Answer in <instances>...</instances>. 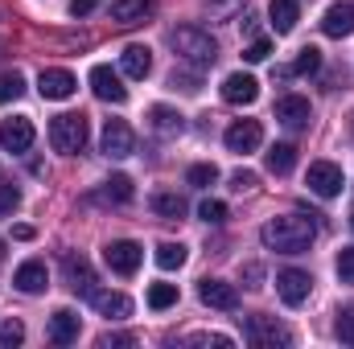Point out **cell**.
Returning a JSON list of instances; mask_svg holds the SVG:
<instances>
[{
	"label": "cell",
	"instance_id": "6da1fadb",
	"mask_svg": "<svg viewBox=\"0 0 354 349\" xmlns=\"http://www.w3.org/2000/svg\"><path fill=\"white\" fill-rule=\"evenodd\" d=\"M313 218H317V214H309V218H301V214L272 218L264 230H260V239H264L268 251H276V255H301V251H309L313 239H317Z\"/></svg>",
	"mask_w": 354,
	"mask_h": 349
},
{
	"label": "cell",
	"instance_id": "7a4b0ae2",
	"mask_svg": "<svg viewBox=\"0 0 354 349\" xmlns=\"http://www.w3.org/2000/svg\"><path fill=\"white\" fill-rule=\"evenodd\" d=\"M169 46H174V54L181 62H189V66H210L214 58H218V41L210 37V33H202V29H194V25H181L169 33Z\"/></svg>",
	"mask_w": 354,
	"mask_h": 349
},
{
	"label": "cell",
	"instance_id": "3957f363",
	"mask_svg": "<svg viewBox=\"0 0 354 349\" xmlns=\"http://www.w3.org/2000/svg\"><path fill=\"white\" fill-rule=\"evenodd\" d=\"M50 144H54V152H62V157H79L83 148H87V115L79 111H66V115H58L54 123H50Z\"/></svg>",
	"mask_w": 354,
	"mask_h": 349
},
{
	"label": "cell",
	"instance_id": "277c9868",
	"mask_svg": "<svg viewBox=\"0 0 354 349\" xmlns=\"http://www.w3.org/2000/svg\"><path fill=\"white\" fill-rule=\"evenodd\" d=\"M99 148H103V157L124 161V157L136 152V136H132V128L124 119H107L103 123V136H99Z\"/></svg>",
	"mask_w": 354,
	"mask_h": 349
},
{
	"label": "cell",
	"instance_id": "5b68a950",
	"mask_svg": "<svg viewBox=\"0 0 354 349\" xmlns=\"http://www.w3.org/2000/svg\"><path fill=\"white\" fill-rule=\"evenodd\" d=\"M305 185H309L317 197H338V193L346 189V177H342V169H338L334 161H313L309 173H305Z\"/></svg>",
	"mask_w": 354,
	"mask_h": 349
},
{
	"label": "cell",
	"instance_id": "8992f818",
	"mask_svg": "<svg viewBox=\"0 0 354 349\" xmlns=\"http://www.w3.org/2000/svg\"><path fill=\"white\" fill-rule=\"evenodd\" d=\"M103 259H107V267H111L115 275H136V271H140V259H145V251H140L132 239H115V243L103 247Z\"/></svg>",
	"mask_w": 354,
	"mask_h": 349
},
{
	"label": "cell",
	"instance_id": "52a82bcc",
	"mask_svg": "<svg viewBox=\"0 0 354 349\" xmlns=\"http://www.w3.org/2000/svg\"><path fill=\"white\" fill-rule=\"evenodd\" d=\"M276 292H280V300H284L288 308H297V304H305V300H309V292H313V275H309V271L288 267V271H280V275H276Z\"/></svg>",
	"mask_w": 354,
	"mask_h": 349
},
{
	"label": "cell",
	"instance_id": "ba28073f",
	"mask_svg": "<svg viewBox=\"0 0 354 349\" xmlns=\"http://www.w3.org/2000/svg\"><path fill=\"white\" fill-rule=\"evenodd\" d=\"M260 144H264L260 119H235V123L227 128V148H231V152H256Z\"/></svg>",
	"mask_w": 354,
	"mask_h": 349
},
{
	"label": "cell",
	"instance_id": "9c48e42d",
	"mask_svg": "<svg viewBox=\"0 0 354 349\" xmlns=\"http://www.w3.org/2000/svg\"><path fill=\"white\" fill-rule=\"evenodd\" d=\"M198 300H202L206 308H218V312L239 308V292H235V283H223V279H202Z\"/></svg>",
	"mask_w": 354,
	"mask_h": 349
},
{
	"label": "cell",
	"instance_id": "30bf717a",
	"mask_svg": "<svg viewBox=\"0 0 354 349\" xmlns=\"http://www.w3.org/2000/svg\"><path fill=\"white\" fill-rule=\"evenodd\" d=\"M75 74L71 70H58V66H50V70H41L37 74V90H41V99H54V103H62V99H71L75 94Z\"/></svg>",
	"mask_w": 354,
	"mask_h": 349
},
{
	"label": "cell",
	"instance_id": "8fae6325",
	"mask_svg": "<svg viewBox=\"0 0 354 349\" xmlns=\"http://www.w3.org/2000/svg\"><path fill=\"white\" fill-rule=\"evenodd\" d=\"M62 275H66V288L71 292H79V296H95V271H91V263L83 255H66L62 259Z\"/></svg>",
	"mask_w": 354,
	"mask_h": 349
},
{
	"label": "cell",
	"instance_id": "7c38bea8",
	"mask_svg": "<svg viewBox=\"0 0 354 349\" xmlns=\"http://www.w3.org/2000/svg\"><path fill=\"white\" fill-rule=\"evenodd\" d=\"M0 144H4L8 152H29V148H33V123H29L25 115L4 119V123H0Z\"/></svg>",
	"mask_w": 354,
	"mask_h": 349
},
{
	"label": "cell",
	"instance_id": "4fadbf2b",
	"mask_svg": "<svg viewBox=\"0 0 354 349\" xmlns=\"http://www.w3.org/2000/svg\"><path fill=\"white\" fill-rule=\"evenodd\" d=\"M91 90H95L103 103H115V107L128 99V87L120 83V74H115L111 66H95V70H91Z\"/></svg>",
	"mask_w": 354,
	"mask_h": 349
},
{
	"label": "cell",
	"instance_id": "5bb4252c",
	"mask_svg": "<svg viewBox=\"0 0 354 349\" xmlns=\"http://www.w3.org/2000/svg\"><path fill=\"white\" fill-rule=\"evenodd\" d=\"M322 33H326V37H351L354 33V4L351 0H338V4L326 8V17H322Z\"/></svg>",
	"mask_w": 354,
	"mask_h": 349
},
{
	"label": "cell",
	"instance_id": "9a60e30c",
	"mask_svg": "<svg viewBox=\"0 0 354 349\" xmlns=\"http://www.w3.org/2000/svg\"><path fill=\"white\" fill-rule=\"evenodd\" d=\"M223 99L235 103V107H252L260 99V83L252 74H227L223 79Z\"/></svg>",
	"mask_w": 354,
	"mask_h": 349
},
{
	"label": "cell",
	"instance_id": "2e32d148",
	"mask_svg": "<svg viewBox=\"0 0 354 349\" xmlns=\"http://www.w3.org/2000/svg\"><path fill=\"white\" fill-rule=\"evenodd\" d=\"M248 341H252L256 349L288 346V341H292V333H288V329H280V325H272V321H264V317H252V321H248Z\"/></svg>",
	"mask_w": 354,
	"mask_h": 349
},
{
	"label": "cell",
	"instance_id": "e0dca14e",
	"mask_svg": "<svg viewBox=\"0 0 354 349\" xmlns=\"http://www.w3.org/2000/svg\"><path fill=\"white\" fill-rule=\"evenodd\" d=\"M309 99H301V94H284V99H276V119L284 123V128H305L309 123Z\"/></svg>",
	"mask_w": 354,
	"mask_h": 349
},
{
	"label": "cell",
	"instance_id": "ac0fdd59",
	"mask_svg": "<svg viewBox=\"0 0 354 349\" xmlns=\"http://www.w3.org/2000/svg\"><path fill=\"white\" fill-rule=\"evenodd\" d=\"M153 8H157L153 0H115L111 4V21L132 29V25H145V17H153Z\"/></svg>",
	"mask_w": 354,
	"mask_h": 349
},
{
	"label": "cell",
	"instance_id": "d6986e66",
	"mask_svg": "<svg viewBox=\"0 0 354 349\" xmlns=\"http://www.w3.org/2000/svg\"><path fill=\"white\" fill-rule=\"evenodd\" d=\"M46 263L41 259H29L17 267V275H12V283H17V292H25V296H37V292H46Z\"/></svg>",
	"mask_w": 354,
	"mask_h": 349
},
{
	"label": "cell",
	"instance_id": "ffe728a7",
	"mask_svg": "<svg viewBox=\"0 0 354 349\" xmlns=\"http://www.w3.org/2000/svg\"><path fill=\"white\" fill-rule=\"evenodd\" d=\"M120 70H124L128 79H149V70H153V50H149V46H124Z\"/></svg>",
	"mask_w": 354,
	"mask_h": 349
},
{
	"label": "cell",
	"instance_id": "44dd1931",
	"mask_svg": "<svg viewBox=\"0 0 354 349\" xmlns=\"http://www.w3.org/2000/svg\"><path fill=\"white\" fill-rule=\"evenodd\" d=\"M91 304H95V312L107 317V321H124V317L132 312V300H128L124 292H95Z\"/></svg>",
	"mask_w": 354,
	"mask_h": 349
},
{
	"label": "cell",
	"instance_id": "7402d4cb",
	"mask_svg": "<svg viewBox=\"0 0 354 349\" xmlns=\"http://www.w3.org/2000/svg\"><path fill=\"white\" fill-rule=\"evenodd\" d=\"M50 341H54V346H71V341H79V312L58 308V312L50 317Z\"/></svg>",
	"mask_w": 354,
	"mask_h": 349
},
{
	"label": "cell",
	"instance_id": "603a6c76",
	"mask_svg": "<svg viewBox=\"0 0 354 349\" xmlns=\"http://www.w3.org/2000/svg\"><path fill=\"white\" fill-rule=\"evenodd\" d=\"M149 128L157 132V136H181L185 132V119H181V111H174V107H149Z\"/></svg>",
	"mask_w": 354,
	"mask_h": 349
},
{
	"label": "cell",
	"instance_id": "cb8c5ba5",
	"mask_svg": "<svg viewBox=\"0 0 354 349\" xmlns=\"http://www.w3.org/2000/svg\"><path fill=\"white\" fill-rule=\"evenodd\" d=\"M268 17H272V29L276 33H292L297 21H301V8H297V0H272L268 4Z\"/></svg>",
	"mask_w": 354,
	"mask_h": 349
},
{
	"label": "cell",
	"instance_id": "d4e9b609",
	"mask_svg": "<svg viewBox=\"0 0 354 349\" xmlns=\"http://www.w3.org/2000/svg\"><path fill=\"white\" fill-rule=\"evenodd\" d=\"M292 165H297V148L292 144H272L268 148V173L284 177V173H292Z\"/></svg>",
	"mask_w": 354,
	"mask_h": 349
},
{
	"label": "cell",
	"instance_id": "484cf974",
	"mask_svg": "<svg viewBox=\"0 0 354 349\" xmlns=\"http://www.w3.org/2000/svg\"><path fill=\"white\" fill-rule=\"evenodd\" d=\"M103 201H115V206H128L132 201V177L115 173L103 181Z\"/></svg>",
	"mask_w": 354,
	"mask_h": 349
},
{
	"label": "cell",
	"instance_id": "4316f807",
	"mask_svg": "<svg viewBox=\"0 0 354 349\" xmlns=\"http://www.w3.org/2000/svg\"><path fill=\"white\" fill-rule=\"evenodd\" d=\"M153 210H157L161 218L177 222V218H185V197H181V193H153Z\"/></svg>",
	"mask_w": 354,
	"mask_h": 349
},
{
	"label": "cell",
	"instance_id": "83f0119b",
	"mask_svg": "<svg viewBox=\"0 0 354 349\" xmlns=\"http://www.w3.org/2000/svg\"><path fill=\"white\" fill-rule=\"evenodd\" d=\"M25 94V74L21 70H4L0 74V103H17Z\"/></svg>",
	"mask_w": 354,
	"mask_h": 349
},
{
	"label": "cell",
	"instance_id": "f1b7e54d",
	"mask_svg": "<svg viewBox=\"0 0 354 349\" xmlns=\"http://www.w3.org/2000/svg\"><path fill=\"white\" fill-rule=\"evenodd\" d=\"M181 263H185V247L181 243H161L157 247V267L161 271H177Z\"/></svg>",
	"mask_w": 354,
	"mask_h": 349
},
{
	"label": "cell",
	"instance_id": "f546056e",
	"mask_svg": "<svg viewBox=\"0 0 354 349\" xmlns=\"http://www.w3.org/2000/svg\"><path fill=\"white\" fill-rule=\"evenodd\" d=\"M317 70H322V50L317 46H305L297 54V62H292V74H317Z\"/></svg>",
	"mask_w": 354,
	"mask_h": 349
},
{
	"label": "cell",
	"instance_id": "4dcf8cb0",
	"mask_svg": "<svg viewBox=\"0 0 354 349\" xmlns=\"http://www.w3.org/2000/svg\"><path fill=\"white\" fill-rule=\"evenodd\" d=\"M169 304H177V283H153L149 288V308H169Z\"/></svg>",
	"mask_w": 354,
	"mask_h": 349
},
{
	"label": "cell",
	"instance_id": "1f68e13d",
	"mask_svg": "<svg viewBox=\"0 0 354 349\" xmlns=\"http://www.w3.org/2000/svg\"><path fill=\"white\" fill-rule=\"evenodd\" d=\"M198 218H202V222H210V226H223V222H227V206L206 197V201L198 206Z\"/></svg>",
	"mask_w": 354,
	"mask_h": 349
},
{
	"label": "cell",
	"instance_id": "d6a6232c",
	"mask_svg": "<svg viewBox=\"0 0 354 349\" xmlns=\"http://www.w3.org/2000/svg\"><path fill=\"white\" fill-rule=\"evenodd\" d=\"M185 181H189V185H198V189H206V185H214V181H218V169H214V165H194V169L185 173Z\"/></svg>",
	"mask_w": 354,
	"mask_h": 349
},
{
	"label": "cell",
	"instance_id": "836d02e7",
	"mask_svg": "<svg viewBox=\"0 0 354 349\" xmlns=\"http://www.w3.org/2000/svg\"><path fill=\"white\" fill-rule=\"evenodd\" d=\"M21 341H25V325L21 321H4L0 325V346L12 349V346H21Z\"/></svg>",
	"mask_w": 354,
	"mask_h": 349
},
{
	"label": "cell",
	"instance_id": "e575fe53",
	"mask_svg": "<svg viewBox=\"0 0 354 349\" xmlns=\"http://www.w3.org/2000/svg\"><path fill=\"white\" fill-rule=\"evenodd\" d=\"M334 333H338V341H342V346H354V308L338 312V325H334Z\"/></svg>",
	"mask_w": 354,
	"mask_h": 349
},
{
	"label": "cell",
	"instance_id": "d590c367",
	"mask_svg": "<svg viewBox=\"0 0 354 349\" xmlns=\"http://www.w3.org/2000/svg\"><path fill=\"white\" fill-rule=\"evenodd\" d=\"M17 206H21V189L8 185V181H0V214H12Z\"/></svg>",
	"mask_w": 354,
	"mask_h": 349
},
{
	"label": "cell",
	"instance_id": "8d00e7d4",
	"mask_svg": "<svg viewBox=\"0 0 354 349\" xmlns=\"http://www.w3.org/2000/svg\"><path fill=\"white\" fill-rule=\"evenodd\" d=\"M338 279L342 283H354V247H342L338 251Z\"/></svg>",
	"mask_w": 354,
	"mask_h": 349
},
{
	"label": "cell",
	"instance_id": "74e56055",
	"mask_svg": "<svg viewBox=\"0 0 354 349\" xmlns=\"http://www.w3.org/2000/svg\"><path fill=\"white\" fill-rule=\"evenodd\" d=\"M189 346H214V349H231V337H223V333H194V337H185Z\"/></svg>",
	"mask_w": 354,
	"mask_h": 349
},
{
	"label": "cell",
	"instance_id": "f35d334b",
	"mask_svg": "<svg viewBox=\"0 0 354 349\" xmlns=\"http://www.w3.org/2000/svg\"><path fill=\"white\" fill-rule=\"evenodd\" d=\"M260 185V177L252 173V169H239V173H231V189L235 193H248V189H256Z\"/></svg>",
	"mask_w": 354,
	"mask_h": 349
},
{
	"label": "cell",
	"instance_id": "ab89813d",
	"mask_svg": "<svg viewBox=\"0 0 354 349\" xmlns=\"http://www.w3.org/2000/svg\"><path fill=\"white\" fill-rule=\"evenodd\" d=\"M268 54H272V41H264V37H260V41H252V46L243 50V58H248V62H264Z\"/></svg>",
	"mask_w": 354,
	"mask_h": 349
},
{
	"label": "cell",
	"instance_id": "60d3db41",
	"mask_svg": "<svg viewBox=\"0 0 354 349\" xmlns=\"http://www.w3.org/2000/svg\"><path fill=\"white\" fill-rule=\"evenodd\" d=\"M99 346L111 349V346H136V337L132 333H107V337H99Z\"/></svg>",
	"mask_w": 354,
	"mask_h": 349
},
{
	"label": "cell",
	"instance_id": "b9f144b4",
	"mask_svg": "<svg viewBox=\"0 0 354 349\" xmlns=\"http://www.w3.org/2000/svg\"><path fill=\"white\" fill-rule=\"evenodd\" d=\"M95 4L99 0H71V17H87V12H95Z\"/></svg>",
	"mask_w": 354,
	"mask_h": 349
},
{
	"label": "cell",
	"instance_id": "7bdbcfd3",
	"mask_svg": "<svg viewBox=\"0 0 354 349\" xmlns=\"http://www.w3.org/2000/svg\"><path fill=\"white\" fill-rule=\"evenodd\" d=\"M12 239H21V243H29V239H33V226H12Z\"/></svg>",
	"mask_w": 354,
	"mask_h": 349
},
{
	"label": "cell",
	"instance_id": "ee69618b",
	"mask_svg": "<svg viewBox=\"0 0 354 349\" xmlns=\"http://www.w3.org/2000/svg\"><path fill=\"white\" fill-rule=\"evenodd\" d=\"M248 288H260V267L256 263H248Z\"/></svg>",
	"mask_w": 354,
	"mask_h": 349
},
{
	"label": "cell",
	"instance_id": "f6af8a7d",
	"mask_svg": "<svg viewBox=\"0 0 354 349\" xmlns=\"http://www.w3.org/2000/svg\"><path fill=\"white\" fill-rule=\"evenodd\" d=\"M0 255H4V239H0Z\"/></svg>",
	"mask_w": 354,
	"mask_h": 349
},
{
	"label": "cell",
	"instance_id": "bcb514c9",
	"mask_svg": "<svg viewBox=\"0 0 354 349\" xmlns=\"http://www.w3.org/2000/svg\"><path fill=\"white\" fill-rule=\"evenodd\" d=\"M351 226H354V210H351Z\"/></svg>",
	"mask_w": 354,
	"mask_h": 349
}]
</instances>
